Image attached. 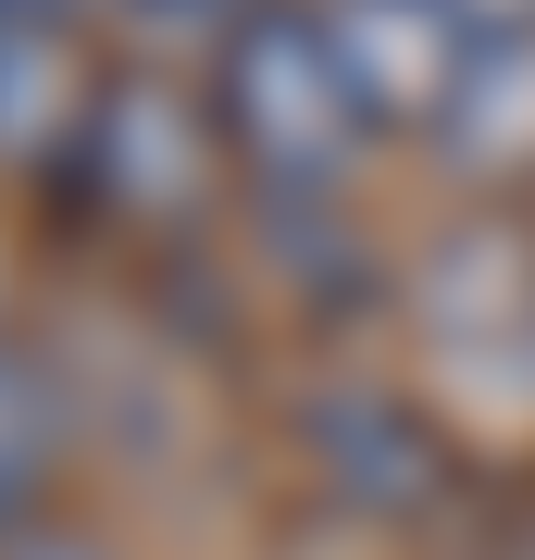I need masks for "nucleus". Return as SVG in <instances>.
Masks as SVG:
<instances>
[{
  "label": "nucleus",
  "mask_w": 535,
  "mask_h": 560,
  "mask_svg": "<svg viewBox=\"0 0 535 560\" xmlns=\"http://www.w3.org/2000/svg\"><path fill=\"white\" fill-rule=\"evenodd\" d=\"M212 125H224V162L249 187H337L349 175L374 113H361L337 38H324V0H261L212 50Z\"/></svg>",
  "instance_id": "obj_1"
},
{
  "label": "nucleus",
  "mask_w": 535,
  "mask_h": 560,
  "mask_svg": "<svg viewBox=\"0 0 535 560\" xmlns=\"http://www.w3.org/2000/svg\"><path fill=\"white\" fill-rule=\"evenodd\" d=\"M212 162H224V125H212V88L162 75V62H125L100 75V101L62 150V187L100 212V224H138V237H187L199 200H212Z\"/></svg>",
  "instance_id": "obj_2"
},
{
  "label": "nucleus",
  "mask_w": 535,
  "mask_h": 560,
  "mask_svg": "<svg viewBox=\"0 0 535 560\" xmlns=\"http://www.w3.org/2000/svg\"><path fill=\"white\" fill-rule=\"evenodd\" d=\"M299 448H312V474L337 486L349 511H374V523L437 511V486H449L437 436H423L411 399H386V386H312V399H299Z\"/></svg>",
  "instance_id": "obj_3"
},
{
  "label": "nucleus",
  "mask_w": 535,
  "mask_h": 560,
  "mask_svg": "<svg viewBox=\"0 0 535 560\" xmlns=\"http://www.w3.org/2000/svg\"><path fill=\"white\" fill-rule=\"evenodd\" d=\"M324 38H337V62H349V88H361L374 125H411V113L437 125L461 50H474L437 0H324Z\"/></svg>",
  "instance_id": "obj_4"
},
{
  "label": "nucleus",
  "mask_w": 535,
  "mask_h": 560,
  "mask_svg": "<svg viewBox=\"0 0 535 560\" xmlns=\"http://www.w3.org/2000/svg\"><path fill=\"white\" fill-rule=\"evenodd\" d=\"M523 287H535V261H523V237H511L498 212L449 224V237L411 261V312L437 324L449 349H486V337H511V324H523Z\"/></svg>",
  "instance_id": "obj_5"
},
{
  "label": "nucleus",
  "mask_w": 535,
  "mask_h": 560,
  "mask_svg": "<svg viewBox=\"0 0 535 560\" xmlns=\"http://www.w3.org/2000/svg\"><path fill=\"white\" fill-rule=\"evenodd\" d=\"M88 101H100V75H88L75 25H13V38H0V150L13 162H50L62 175Z\"/></svg>",
  "instance_id": "obj_6"
},
{
  "label": "nucleus",
  "mask_w": 535,
  "mask_h": 560,
  "mask_svg": "<svg viewBox=\"0 0 535 560\" xmlns=\"http://www.w3.org/2000/svg\"><path fill=\"white\" fill-rule=\"evenodd\" d=\"M437 150L461 175H498V162H535V38H474L437 101Z\"/></svg>",
  "instance_id": "obj_7"
},
{
  "label": "nucleus",
  "mask_w": 535,
  "mask_h": 560,
  "mask_svg": "<svg viewBox=\"0 0 535 560\" xmlns=\"http://www.w3.org/2000/svg\"><path fill=\"white\" fill-rule=\"evenodd\" d=\"M249 212H261V237H275V275L299 287V300H324V312H349V300H361V237H349L337 187H249Z\"/></svg>",
  "instance_id": "obj_8"
},
{
  "label": "nucleus",
  "mask_w": 535,
  "mask_h": 560,
  "mask_svg": "<svg viewBox=\"0 0 535 560\" xmlns=\"http://www.w3.org/2000/svg\"><path fill=\"white\" fill-rule=\"evenodd\" d=\"M50 474H62V399H50L38 349L0 337V536H25V523H38Z\"/></svg>",
  "instance_id": "obj_9"
},
{
  "label": "nucleus",
  "mask_w": 535,
  "mask_h": 560,
  "mask_svg": "<svg viewBox=\"0 0 535 560\" xmlns=\"http://www.w3.org/2000/svg\"><path fill=\"white\" fill-rule=\"evenodd\" d=\"M113 13L138 25V38H199V50H224V38L261 13V0H113Z\"/></svg>",
  "instance_id": "obj_10"
},
{
  "label": "nucleus",
  "mask_w": 535,
  "mask_h": 560,
  "mask_svg": "<svg viewBox=\"0 0 535 560\" xmlns=\"http://www.w3.org/2000/svg\"><path fill=\"white\" fill-rule=\"evenodd\" d=\"M461 38H535V0H437Z\"/></svg>",
  "instance_id": "obj_11"
},
{
  "label": "nucleus",
  "mask_w": 535,
  "mask_h": 560,
  "mask_svg": "<svg viewBox=\"0 0 535 560\" xmlns=\"http://www.w3.org/2000/svg\"><path fill=\"white\" fill-rule=\"evenodd\" d=\"M0 560H113V548H88V536H62V523H25V536H0Z\"/></svg>",
  "instance_id": "obj_12"
},
{
  "label": "nucleus",
  "mask_w": 535,
  "mask_h": 560,
  "mask_svg": "<svg viewBox=\"0 0 535 560\" xmlns=\"http://www.w3.org/2000/svg\"><path fill=\"white\" fill-rule=\"evenodd\" d=\"M88 0H0V38H13V25H75Z\"/></svg>",
  "instance_id": "obj_13"
}]
</instances>
